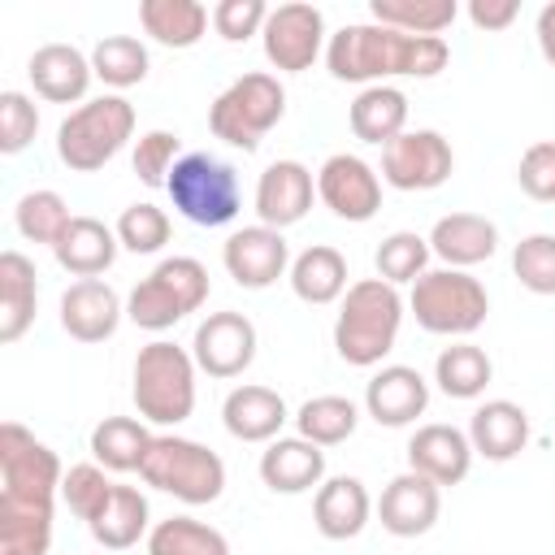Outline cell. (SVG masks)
<instances>
[{
	"instance_id": "obj_30",
	"label": "cell",
	"mask_w": 555,
	"mask_h": 555,
	"mask_svg": "<svg viewBox=\"0 0 555 555\" xmlns=\"http://www.w3.org/2000/svg\"><path fill=\"white\" fill-rule=\"evenodd\" d=\"M35 260L22 251H4L0 256V343H17L30 321H35V304H39V282H35Z\"/></svg>"
},
{
	"instance_id": "obj_19",
	"label": "cell",
	"mask_w": 555,
	"mask_h": 555,
	"mask_svg": "<svg viewBox=\"0 0 555 555\" xmlns=\"http://www.w3.org/2000/svg\"><path fill=\"white\" fill-rule=\"evenodd\" d=\"M312 195H317V178H312L308 165H299V160H273L260 173V182H256V217H260V225L286 230V225H295V221L308 217Z\"/></svg>"
},
{
	"instance_id": "obj_12",
	"label": "cell",
	"mask_w": 555,
	"mask_h": 555,
	"mask_svg": "<svg viewBox=\"0 0 555 555\" xmlns=\"http://www.w3.org/2000/svg\"><path fill=\"white\" fill-rule=\"evenodd\" d=\"M455 152L438 130H403L382 147V182L395 191H434L451 178Z\"/></svg>"
},
{
	"instance_id": "obj_33",
	"label": "cell",
	"mask_w": 555,
	"mask_h": 555,
	"mask_svg": "<svg viewBox=\"0 0 555 555\" xmlns=\"http://www.w3.org/2000/svg\"><path fill=\"white\" fill-rule=\"evenodd\" d=\"M87 529H91V538H95L100 546H108V551H130L139 538L152 533L143 490H134V486H113V499L104 503V512H100Z\"/></svg>"
},
{
	"instance_id": "obj_2",
	"label": "cell",
	"mask_w": 555,
	"mask_h": 555,
	"mask_svg": "<svg viewBox=\"0 0 555 555\" xmlns=\"http://www.w3.org/2000/svg\"><path fill=\"white\" fill-rule=\"evenodd\" d=\"M451 61L447 39L434 35H403L377 22H351L330 35L325 43V69L338 82H364L377 87L386 78H434Z\"/></svg>"
},
{
	"instance_id": "obj_49",
	"label": "cell",
	"mask_w": 555,
	"mask_h": 555,
	"mask_svg": "<svg viewBox=\"0 0 555 555\" xmlns=\"http://www.w3.org/2000/svg\"><path fill=\"white\" fill-rule=\"evenodd\" d=\"M538 52L546 56V65H555V0H546L542 9H538Z\"/></svg>"
},
{
	"instance_id": "obj_27",
	"label": "cell",
	"mask_w": 555,
	"mask_h": 555,
	"mask_svg": "<svg viewBox=\"0 0 555 555\" xmlns=\"http://www.w3.org/2000/svg\"><path fill=\"white\" fill-rule=\"evenodd\" d=\"M117 247H121L117 230H108L100 217H74L69 230L61 234V243L52 247V256L65 273H74L82 282V278H100L104 269H113Z\"/></svg>"
},
{
	"instance_id": "obj_34",
	"label": "cell",
	"mask_w": 555,
	"mask_h": 555,
	"mask_svg": "<svg viewBox=\"0 0 555 555\" xmlns=\"http://www.w3.org/2000/svg\"><path fill=\"white\" fill-rule=\"evenodd\" d=\"M490 377H494L490 356L468 338L442 347L438 360H434V382H438V390L447 399H477V395H486Z\"/></svg>"
},
{
	"instance_id": "obj_45",
	"label": "cell",
	"mask_w": 555,
	"mask_h": 555,
	"mask_svg": "<svg viewBox=\"0 0 555 555\" xmlns=\"http://www.w3.org/2000/svg\"><path fill=\"white\" fill-rule=\"evenodd\" d=\"M39 130V108L26 91H4L0 95V152L4 156H17L30 147Z\"/></svg>"
},
{
	"instance_id": "obj_21",
	"label": "cell",
	"mask_w": 555,
	"mask_h": 555,
	"mask_svg": "<svg viewBox=\"0 0 555 555\" xmlns=\"http://www.w3.org/2000/svg\"><path fill=\"white\" fill-rule=\"evenodd\" d=\"M408 468L412 473H425L429 481L438 486H460L473 468V442H468V429H455V425H421L412 438H408Z\"/></svg>"
},
{
	"instance_id": "obj_42",
	"label": "cell",
	"mask_w": 555,
	"mask_h": 555,
	"mask_svg": "<svg viewBox=\"0 0 555 555\" xmlns=\"http://www.w3.org/2000/svg\"><path fill=\"white\" fill-rule=\"evenodd\" d=\"M113 486H117V481H108L100 464H69L65 477H61V499H65V507H69L78 520L91 525V520L104 512V503L113 499Z\"/></svg>"
},
{
	"instance_id": "obj_13",
	"label": "cell",
	"mask_w": 555,
	"mask_h": 555,
	"mask_svg": "<svg viewBox=\"0 0 555 555\" xmlns=\"http://www.w3.org/2000/svg\"><path fill=\"white\" fill-rule=\"evenodd\" d=\"M317 199L338 221H373L382 208V178L377 169L356 152H334L317 169Z\"/></svg>"
},
{
	"instance_id": "obj_15",
	"label": "cell",
	"mask_w": 555,
	"mask_h": 555,
	"mask_svg": "<svg viewBox=\"0 0 555 555\" xmlns=\"http://www.w3.org/2000/svg\"><path fill=\"white\" fill-rule=\"evenodd\" d=\"M221 264H225V273H230L243 291H264V286H273L278 278L291 273V243H286L282 230L256 221V225H243V230H234V234L225 238Z\"/></svg>"
},
{
	"instance_id": "obj_31",
	"label": "cell",
	"mask_w": 555,
	"mask_h": 555,
	"mask_svg": "<svg viewBox=\"0 0 555 555\" xmlns=\"http://www.w3.org/2000/svg\"><path fill=\"white\" fill-rule=\"evenodd\" d=\"M208 22H212V13L199 0H143L139 4L143 35L152 43H160V48H173V52L195 48L204 39Z\"/></svg>"
},
{
	"instance_id": "obj_48",
	"label": "cell",
	"mask_w": 555,
	"mask_h": 555,
	"mask_svg": "<svg viewBox=\"0 0 555 555\" xmlns=\"http://www.w3.org/2000/svg\"><path fill=\"white\" fill-rule=\"evenodd\" d=\"M520 17L516 0H468V22L477 30H507Z\"/></svg>"
},
{
	"instance_id": "obj_25",
	"label": "cell",
	"mask_w": 555,
	"mask_h": 555,
	"mask_svg": "<svg viewBox=\"0 0 555 555\" xmlns=\"http://www.w3.org/2000/svg\"><path fill=\"white\" fill-rule=\"evenodd\" d=\"M429 251L447 269H473L499 251V225L481 212H447L429 230Z\"/></svg>"
},
{
	"instance_id": "obj_8",
	"label": "cell",
	"mask_w": 555,
	"mask_h": 555,
	"mask_svg": "<svg viewBox=\"0 0 555 555\" xmlns=\"http://www.w3.org/2000/svg\"><path fill=\"white\" fill-rule=\"evenodd\" d=\"M408 308L416 317V325L425 334H442V338H468L473 330L486 325L490 312V295L486 286L468 273V269H429L412 282Z\"/></svg>"
},
{
	"instance_id": "obj_1",
	"label": "cell",
	"mask_w": 555,
	"mask_h": 555,
	"mask_svg": "<svg viewBox=\"0 0 555 555\" xmlns=\"http://www.w3.org/2000/svg\"><path fill=\"white\" fill-rule=\"evenodd\" d=\"M61 460L26 425H0V555H48Z\"/></svg>"
},
{
	"instance_id": "obj_23",
	"label": "cell",
	"mask_w": 555,
	"mask_h": 555,
	"mask_svg": "<svg viewBox=\"0 0 555 555\" xmlns=\"http://www.w3.org/2000/svg\"><path fill=\"white\" fill-rule=\"evenodd\" d=\"M286 421H291L286 399L269 386H256V382L234 386L221 403V425L238 442H273V438H282Z\"/></svg>"
},
{
	"instance_id": "obj_35",
	"label": "cell",
	"mask_w": 555,
	"mask_h": 555,
	"mask_svg": "<svg viewBox=\"0 0 555 555\" xmlns=\"http://www.w3.org/2000/svg\"><path fill=\"white\" fill-rule=\"evenodd\" d=\"M369 17L377 26H390L403 35L442 39V30L460 17V4L455 0H369Z\"/></svg>"
},
{
	"instance_id": "obj_24",
	"label": "cell",
	"mask_w": 555,
	"mask_h": 555,
	"mask_svg": "<svg viewBox=\"0 0 555 555\" xmlns=\"http://www.w3.org/2000/svg\"><path fill=\"white\" fill-rule=\"evenodd\" d=\"M260 481L273 494H308L325 481V447L308 438H273L260 451Z\"/></svg>"
},
{
	"instance_id": "obj_5",
	"label": "cell",
	"mask_w": 555,
	"mask_h": 555,
	"mask_svg": "<svg viewBox=\"0 0 555 555\" xmlns=\"http://www.w3.org/2000/svg\"><path fill=\"white\" fill-rule=\"evenodd\" d=\"M134 139V104L117 91L78 104L56 130V156L74 173L104 169Z\"/></svg>"
},
{
	"instance_id": "obj_6",
	"label": "cell",
	"mask_w": 555,
	"mask_h": 555,
	"mask_svg": "<svg viewBox=\"0 0 555 555\" xmlns=\"http://www.w3.org/2000/svg\"><path fill=\"white\" fill-rule=\"evenodd\" d=\"M165 191H169L173 212L186 217L191 225H204V230L230 225L243 208V186H238L234 165L212 156V152H182Z\"/></svg>"
},
{
	"instance_id": "obj_20",
	"label": "cell",
	"mask_w": 555,
	"mask_h": 555,
	"mask_svg": "<svg viewBox=\"0 0 555 555\" xmlns=\"http://www.w3.org/2000/svg\"><path fill=\"white\" fill-rule=\"evenodd\" d=\"M121 317H126L121 295L100 278H82V282L65 286V295H61V330L69 338H78V343L113 338Z\"/></svg>"
},
{
	"instance_id": "obj_37",
	"label": "cell",
	"mask_w": 555,
	"mask_h": 555,
	"mask_svg": "<svg viewBox=\"0 0 555 555\" xmlns=\"http://www.w3.org/2000/svg\"><path fill=\"white\" fill-rule=\"evenodd\" d=\"M147 555H230V542L221 529H212L195 516H169V520L152 525Z\"/></svg>"
},
{
	"instance_id": "obj_32",
	"label": "cell",
	"mask_w": 555,
	"mask_h": 555,
	"mask_svg": "<svg viewBox=\"0 0 555 555\" xmlns=\"http://www.w3.org/2000/svg\"><path fill=\"white\" fill-rule=\"evenodd\" d=\"M152 429L134 416H104L95 429H91V455L100 468L108 473H139L147 447H152Z\"/></svg>"
},
{
	"instance_id": "obj_41",
	"label": "cell",
	"mask_w": 555,
	"mask_h": 555,
	"mask_svg": "<svg viewBox=\"0 0 555 555\" xmlns=\"http://www.w3.org/2000/svg\"><path fill=\"white\" fill-rule=\"evenodd\" d=\"M117 243L126 247V251H134V256H156L165 243H169V212L165 208H156V204H130V208H121V217H117Z\"/></svg>"
},
{
	"instance_id": "obj_47",
	"label": "cell",
	"mask_w": 555,
	"mask_h": 555,
	"mask_svg": "<svg viewBox=\"0 0 555 555\" xmlns=\"http://www.w3.org/2000/svg\"><path fill=\"white\" fill-rule=\"evenodd\" d=\"M269 22V4L264 0H221L212 4V30L225 43H243L251 35H260Z\"/></svg>"
},
{
	"instance_id": "obj_36",
	"label": "cell",
	"mask_w": 555,
	"mask_h": 555,
	"mask_svg": "<svg viewBox=\"0 0 555 555\" xmlns=\"http://www.w3.org/2000/svg\"><path fill=\"white\" fill-rule=\"evenodd\" d=\"M360 425V408L347 395H312L299 412H295V429L299 438L317 442V447H338L356 434Z\"/></svg>"
},
{
	"instance_id": "obj_40",
	"label": "cell",
	"mask_w": 555,
	"mask_h": 555,
	"mask_svg": "<svg viewBox=\"0 0 555 555\" xmlns=\"http://www.w3.org/2000/svg\"><path fill=\"white\" fill-rule=\"evenodd\" d=\"M429 238L425 234H416V230H395V234H386L382 243H377V256H373V264H377V278L382 282H390V286H412L421 273H429Z\"/></svg>"
},
{
	"instance_id": "obj_17",
	"label": "cell",
	"mask_w": 555,
	"mask_h": 555,
	"mask_svg": "<svg viewBox=\"0 0 555 555\" xmlns=\"http://www.w3.org/2000/svg\"><path fill=\"white\" fill-rule=\"evenodd\" d=\"M425 408H429V382L412 364H382L364 386V412L386 429L412 425L416 416H425Z\"/></svg>"
},
{
	"instance_id": "obj_39",
	"label": "cell",
	"mask_w": 555,
	"mask_h": 555,
	"mask_svg": "<svg viewBox=\"0 0 555 555\" xmlns=\"http://www.w3.org/2000/svg\"><path fill=\"white\" fill-rule=\"evenodd\" d=\"M69 221H74V212H69V204H65L56 191H26V195L17 199V208H13V225H17V234H22L26 243H48V247H56L61 234L69 230Z\"/></svg>"
},
{
	"instance_id": "obj_22",
	"label": "cell",
	"mask_w": 555,
	"mask_h": 555,
	"mask_svg": "<svg viewBox=\"0 0 555 555\" xmlns=\"http://www.w3.org/2000/svg\"><path fill=\"white\" fill-rule=\"evenodd\" d=\"M369 516H373V499L360 477H347V473L325 477L312 494V525L330 542H347V538L364 533Z\"/></svg>"
},
{
	"instance_id": "obj_29",
	"label": "cell",
	"mask_w": 555,
	"mask_h": 555,
	"mask_svg": "<svg viewBox=\"0 0 555 555\" xmlns=\"http://www.w3.org/2000/svg\"><path fill=\"white\" fill-rule=\"evenodd\" d=\"M295 299L312 304V308H325V304H338L347 295V260L338 247L330 243H312L304 247L295 260H291V273H286Z\"/></svg>"
},
{
	"instance_id": "obj_4",
	"label": "cell",
	"mask_w": 555,
	"mask_h": 555,
	"mask_svg": "<svg viewBox=\"0 0 555 555\" xmlns=\"http://www.w3.org/2000/svg\"><path fill=\"white\" fill-rule=\"evenodd\" d=\"M195 356L169 338H152L134 356L130 395L139 408V421L147 425H182L195 412Z\"/></svg>"
},
{
	"instance_id": "obj_11",
	"label": "cell",
	"mask_w": 555,
	"mask_h": 555,
	"mask_svg": "<svg viewBox=\"0 0 555 555\" xmlns=\"http://www.w3.org/2000/svg\"><path fill=\"white\" fill-rule=\"evenodd\" d=\"M260 43H264V61L282 74H304L312 69V61L325 52V13L317 4H304V0H291V4H278L269 9V22L260 30Z\"/></svg>"
},
{
	"instance_id": "obj_14",
	"label": "cell",
	"mask_w": 555,
	"mask_h": 555,
	"mask_svg": "<svg viewBox=\"0 0 555 555\" xmlns=\"http://www.w3.org/2000/svg\"><path fill=\"white\" fill-rule=\"evenodd\" d=\"M191 356H195L199 373L221 377V382L247 373V364L256 360V325H251V317H243V312H234V308L208 312V317L195 325Z\"/></svg>"
},
{
	"instance_id": "obj_7",
	"label": "cell",
	"mask_w": 555,
	"mask_h": 555,
	"mask_svg": "<svg viewBox=\"0 0 555 555\" xmlns=\"http://www.w3.org/2000/svg\"><path fill=\"white\" fill-rule=\"evenodd\" d=\"M139 477L152 486V490H165L191 507L199 503H217L221 490H225V464L217 451H208L204 442L195 438H182V434H156L143 464H139Z\"/></svg>"
},
{
	"instance_id": "obj_46",
	"label": "cell",
	"mask_w": 555,
	"mask_h": 555,
	"mask_svg": "<svg viewBox=\"0 0 555 555\" xmlns=\"http://www.w3.org/2000/svg\"><path fill=\"white\" fill-rule=\"evenodd\" d=\"M516 182L529 199L555 204V139H538L525 147V156L516 165Z\"/></svg>"
},
{
	"instance_id": "obj_16",
	"label": "cell",
	"mask_w": 555,
	"mask_h": 555,
	"mask_svg": "<svg viewBox=\"0 0 555 555\" xmlns=\"http://www.w3.org/2000/svg\"><path fill=\"white\" fill-rule=\"evenodd\" d=\"M438 516H442V486L412 468L390 477L377 499V520L395 538H421L438 525Z\"/></svg>"
},
{
	"instance_id": "obj_18",
	"label": "cell",
	"mask_w": 555,
	"mask_h": 555,
	"mask_svg": "<svg viewBox=\"0 0 555 555\" xmlns=\"http://www.w3.org/2000/svg\"><path fill=\"white\" fill-rule=\"evenodd\" d=\"M26 74H30L35 95L48 100V104H87V87L95 78L91 56L78 52L74 43H43V48H35L30 61H26Z\"/></svg>"
},
{
	"instance_id": "obj_43",
	"label": "cell",
	"mask_w": 555,
	"mask_h": 555,
	"mask_svg": "<svg viewBox=\"0 0 555 555\" xmlns=\"http://www.w3.org/2000/svg\"><path fill=\"white\" fill-rule=\"evenodd\" d=\"M178 160H182V139L173 130H147V134L134 139L130 169L143 186H165Z\"/></svg>"
},
{
	"instance_id": "obj_10",
	"label": "cell",
	"mask_w": 555,
	"mask_h": 555,
	"mask_svg": "<svg viewBox=\"0 0 555 555\" xmlns=\"http://www.w3.org/2000/svg\"><path fill=\"white\" fill-rule=\"evenodd\" d=\"M208 299V269L195 256H165L126 299V317L139 330H173L182 317L199 312Z\"/></svg>"
},
{
	"instance_id": "obj_26",
	"label": "cell",
	"mask_w": 555,
	"mask_h": 555,
	"mask_svg": "<svg viewBox=\"0 0 555 555\" xmlns=\"http://www.w3.org/2000/svg\"><path fill=\"white\" fill-rule=\"evenodd\" d=\"M468 442L473 455L507 464L529 447V412L512 399H486L468 421Z\"/></svg>"
},
{
	"instance_id": "obj_28",
	"label": "cell",
	"mask_w": 555,
	"mask_h": 555,
	"mask_svg": "<svg viewBox=\"0 0 555 555\" xmlns=\"http://www.w3.org/2000/svg\"><path fill=\"white\" fill-rule=\"evenodd\" d=\"M347 121H351V134L360 143H373V147H386L395 143L403 130H408V95L390 82H377V87H364L351 108H347Z\"/></svg>"
},
{
	"instance_id": "obj_38",
	"label": "cell",
	"mask_w": 555,
	"mask_h": 555,
	"mask_svg": "<svg viewBox=\"0 0 555 555\" xmlns=\"http://www.w3.org/2000/svg\"><path fill=\"white\" fill-rule=\"evenodd\" d=\"M147 48L143 39L134 35H104L95 48H91V69L104 87L113 91H126V87H139L147 78Z\"/></svg>"
},
{
	"instance_id": "obj_9",
	"label": "cell",
	"mask_w": 555,
	"mask_h": 555,
	"mask_svg": "<svg viewBox=\"0 0 555 555\" xmlns=\"http://www.w3.org/2000/svg\"><path fill=\"white\" fill-rule=\"evenodd\" d=\"M286 113V91L273 74L251 69L243 78H234L212 104H208V130L238 147V152H256L260 139L282 121Z\"/></svg>"
},
{
	"instance_id": "obj_3",
	"label": "cell",
	"mask_w": 555,
	"mask_h": 555,
	"mask_svg": "<svg viewBox=\"0 0 555 555\" xmlns=\"http://www.w3.org/2000/svg\"><path fill=\"white\" fill-rule=\"evenodd\" d=\"M403 308L408 299L399 295V286L382 282V278H360L347 286L338 317H334V351L338 360L356 364V369H373L395 351L399 325H403Z\"/></svg>"
},
{
	"instance_id": "obj_44",
	"label": "cell",
	"mask_w": 555,
	"mask_h": 555,
	"mask_svg": "<svg viewBox=\"0 0 555 555\" xmlns=\"http://www.w3.org/2000/svg\"><path fill=\"white\" fill-rule=\"evenodd\" d=\"M512 273L533 295H555V234H525L512 251Z\"/></svg>"
}]
</instances>
